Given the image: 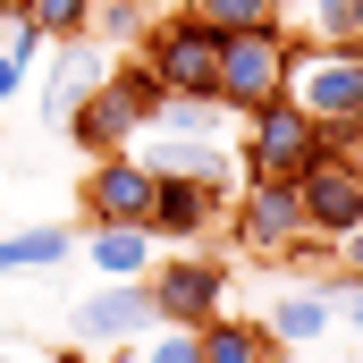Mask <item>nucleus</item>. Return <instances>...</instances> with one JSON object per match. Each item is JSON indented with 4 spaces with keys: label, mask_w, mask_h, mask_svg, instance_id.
Listing matches in <instances>:
<instances>
[{
    "label": "nucleus",
    "mask_w": 363,
    "mask_h": 363,
    "mask_svg": "<svg viewBox=\"0 0 363 363\" xmlns=\"http://www.w3.org/2000/svg\"><path fill=\"white\" fill-rule=\"evenodd\" d=\"M220 203H228V186H203V178H152V237H161V245H194V237H211Z\"/></svg>",
    "instance_id": "13"
},
{
    "label": "nucleus",
    "mask_w": 363,
    "mask_h": 363,
    "mask_svg": "<svg viewBox=\"0 0 363 363\" xmlns=\"http://www.w3.org/2000/svg\"><path fill=\"white\" fill-rule=\"evenodd\" d=\"M152 287L144 279H101L93 296H77V347H135L152 330Z\"/></svg>",
    "instance_id": "9"
},
{
    "label": "nucleus",
    "mask_w": 363,
    "mask_h": 363,
    "mask_svg": "<svg viewBox=\"0 0 363 363\" xmlns=\"http://www.w3.org/2000/svg\"><path fill=\"white\" fill-rule=\"evenodd\" d=\"M110 68H118V60H110L93 34L43 43V77H34V110H43V127H51V135H68V118L93 101V85H101Z\"/></svg>",
    "instance_id": "6"
},
{
    "label": "nucleus",
    "mask_w": 363,
    "mask_h": 363,
    "mask_svg": "<svg viewBox=\"0 0 363 363\" xmlns=\"http://www.w3.org/2000/svg\"><path fill=\"white\" fill-rule=\"evenodd\" d=\"M262 330H271L279 347H313V338H330L338 321H330V296H321V287H279L271 313H262Z\"/></svg>",
    "instance_id": "16"
},
{
    "label": "nucleus",
    "mask_w": 363,
    "mask_h": 363,
    "mask_svg": "<svg viewBox=\"0 0 363 363\" xmlns=\"http://www.w3.org/2000/svg\"><path fill=\"white\" fill-rule=\"evenodd\" d=\"M211 34H245V26H287V0H186Z\"/></svg>",
    "instance_id": "21"
},
{
    "label": "nucleus",
    "mask_w": 363,
    "mask_h": 363,
    "mask_svg": "<svg viewBox=\"0 0 363 363\" xmlns=\"http://www.w3.org/2000/svg\"><path fill=\"white\" fill-rule=\"evenodd\" d=\"M135 60L161 77V93H211V77H220V34H211L194 9H169V17L144 26ZM211 101H220V93H211Z\"/></svg>",
    "instance_id": "5"
},
{
    "label": "nucleus",
    "mask_w": 363,
    "mask_h": 363,
    "mask_svg": "<svg viewBox=\"0 0 363 363\" xmlns=\"http://www.w3.org/2000/svg\"><path fill=\"white\" fill-rule=\"evenodd\" d=\"M287 101L321 118L347 152L363 144V43H296L287 60Z\"/></svg>",
    "instance_id": "1"
},
{
    "label": "nucleus",
    "mask_w": 363,
    "mask_h": 363,
    "mask_svg": "<svg viewBox=\"0 0 363 363\" xmlns=\"http://www.w3.org/2000/svg\"><path fill=\"white\" fill-rule=\"evenodd\" d=\"M338 271H347V279H363V220L338 237Z\"/></svg>",
    "instance_id": "25"
},
{
    "label": "nucleus",
    "mask_w": 363,
    "mask_h": 363,
    "mask_svg": "<svg viewBox=\"0 0 363 363\" xmlns=\"http://www.w3.org/2000/svg\"><path fill=\"white\" fill-rule=\"evenodd\" d=\"M178 9H186V0H178Z\"/></svg>",
    "instance_id": "30"
},
{
    "label": "nucleus",
    "mask_w": 363,
    "mask_h": 363,
    "mask_svg": "<svg viewBox=\"0 0 363 363\" xmlns=\"http://www.w3.org/2000/svg\"><path fill=\"white\" fill-rule=\"evenodd\" d=\"M355 161H363V144H355Z\"/></svg>",
    "instance_id": "29"
},
{
    "label": "nucleus",
    "mask_w": 363,
    "mask_h": 363,
    "mask_svg": "<svg viewBox=\"0 0 363 363\" xmlns=\"http://www.w3.org/2000/svg\"><path fill=\"white\" fill-rule=\"evenodd\" d=\"M152 178H203V186H237V144L228 135H161V127H144L135 144H127Z\"/></svg>",
    "instance_id": "11"
},
{
    "label": "nucleus",
    "mask_w": 363,
    "mask_h": 363,
    "mask_svg": "<svg viewBox=\"0 0 363 363\" xmlns=\"http://www.w3.org/2000/svg\"><path fill=\"white\" fill-rule=\"evenodd\" d=\"M68 254H77L68 228H51V220H43V228H17V237H0V279L9 271H60Z\"/></svg>",
    "instance_id": "18"
},
{
    "label": "nucleus",
    "mask_w": 363,
    "mask_h": 363,
    "mask_svg": "<svg viewBox=\"0 0 363 363\" xmlns=\"http://www.w3.org/2000/svg\"><path fill=\"white\" fill-rule=\"evenodd\" d=\"M228 228H237V245L262 254V262H279L296 237H313L296 178H237V220H228Z\"/></svg>",
    "instance_id": "7"
},
{
    "label": "nucleus",
    "mask_w": 363,
    "mask_h": 363,
    "mask_svg": "<svg viewBox=\"0 0 363 363\" xmlns=\"http://www.w3.org/2000/svg\"><path fill=\"white\" fill-rule=\"evenodd\" d=\"M355 43H363V17H355Z\"/></svg>",
    "instance_id": "28"
},
{
    "label": "nucleus",
    "mask_w": 363,
    "mask_h": 363,
    "mask_svg": "<svg viewBox=\"0 0 363 363\" xmlns=\"http://www.w3.org/2000/svg\"><path fill=\"white\" fill-rule=\"evenodd\" d=\"M152 127H161V135H228V127H237V110H228V101H211V93H161Z\"/></svg>",
    "instance_id": "17"
},
{
    "label": "nucleus",
    "mask_w": 363,
    "mask_h": 363,
    "mask_svg": "<svg viewBox=\"0 0 363 363\" xmlns=\"http://www.w3.org/2000/svg\"><path fill=\"white\" fill-rule=\"evenodd\" d=\"M287 17H296V43H355L363 0H287Z\"/></svg>",
    "instance_id": "19"
},
{
    "label": "nucleus",
    "mask_w": 363,
    "mask_h": 363,
    "mask_svg": "<svg viewBox=\"0 0 363 363\" xmlns=\"http://www.w3.org/2000/svg\"><path fill=\"white\" fill-rule=\"evenodd\" d=\"M77 203H85V220H144L152 228V169L135 152H101L77 186Z\"/></svg>",
    "instance_id": "12"
},
{
    "label": "nucleus",
    "mask_w": 363,
    "mask_h": 363,
    "mask_svg": "<svg viewBox=\"0 0 363 363\" xmlns=\"http://www.w3.org/2000/svg\"><path fill=\"white\" fill-rule=\"evenodd\" d=\"M321 152H347V144L279 93V101H262V110H245V135H237V178H304Z\"/></svg>",
    "instance_id": "2"
},
{
    "label": "nucleus",
    "mask_w": 363,
    "mask_h": 363,
    "mask_svg": "<svg viewBox=\"0 0 363 363\" xmlns=\"http://www.w3.org/2000/svg\"><path fill=\"white\" fill-rule=\"evenodd\" d=\"M135 347H144V363H203V338H194L186 321H152Z\"/></svg>",
    "instance_id": "22"
},
{
    "label": "nucleus",
    "mask_w": 363,
    "mask_h": 363,
    "mask_svg": "<svg viewBox=\"0 0 363 363\" xmlns=\"http://www.w3.org/2000/svg\"><path fill=\"white\" fill-rule=\"evenodd\" d=\"M321 296H330V321H347V330H363V279H330V287H321Z\"/></svg>",
    "instance_id": "24"
},
{
    "label": "nucleus",
    "mask_w": 363,
    "mask_h": 363,
    "mask_svg": "<svg viewBox=\"0 0 363 363\" xmlns=\"http://www.w3.org/2000/svg\"><path fill=\"white\" fill-rule=\"evenodd\" d=\"M152 110H161V77L144 68V60H118L101 85H93V101L68 118V135H77V152H127L144 127H152Z\"/></svg>",
    "instance_id": "3"
},
{
    "label": "nucleus",
    "mask_w": 363,
    "mask_h": 363,
    "mask_svg": "<svg viewBox=\"0 0 363 363\" xmlns=\"http://www.w3.org/2000/svg\"><path fill=\"white\" fill-rule=\"evenodd\" d=\"M85 254H93V271H101V279H152V262H161V237H152L144 220H93Z\"/></svg>",
    "instance_id": "14"
},
{
    "label": "nucleus",
    "mask_w": 363,
    "mask_h": 363,
    "mask_svg": "<svg viewBox=\"0 0 363 363\" xmlns=\"http://www.w3.org/2000/svg\"><path fill=\"white\" fill-rule=\"evenodd\" d=\"M296 194H304V228H313V237H347L363 220V161L355 152H321V161L296 178Z\"/></svg>",
    "instance_id": "10"
},
{
    "label": "nucleus",
    "mask_w": 363,
    "mask_h": 363,
    "mask_svg": "<svg viewBox=\"0 0 363 363\" xmlns=\"http://www.w3.org/2000/svg\"><path fill=\"white\" fill-rule=\"evenodd\" d=\"M194 338H203V363H279V355H287L271 330H262V321H245V313H211Z\"/></svg>",
    "instance_id": "15"
},
{
    "label": "nucleus",
    "mask_w": 363,
    "mask_h": 363,
    "mask_svg": "<svg viewBox=\"0 0 363 363\" xmlns=\"http://www.w3.org/2000/svg\"><path fill=\"white\" fill-rule=\"evenodd\" d=\"M0 9H26V0H0Z\"/></svg>",
    "instance_id": "27"
},
{
    "label": "nucleus",
    "mask_w": 363,
    "mask_h": 363,
    "mask_svg": "<svg viewBox=\"0 0 363 363\" xmlns=\"http://www.w3.org/2000/svg\"><path fill=\"white\" fill-rule=\"evenodd\" d=\"M85 9H93V0H26V17L43 26V43H68V34H85Z\"/></svg>",
    "instance_id": "23"
},
{
    "label": "nucleus",
    "mask_w": 363,
    "mask_h": 363,
    "mask_svg": "<svg viewBox=\"0 0 363 363\" xmlns=\"http://www.w3.org/2000/svg\"><path fill=\"white\" fill-rule=\"evenodd\" d=\"M287 60H296V34L287 26H245V34H220V77L211 93L245 118V110H262L287 93Z\"/></svg>",
    "instance_id": "4"
},
{
    "label": "nucleus",
    "mask_w": 363,
    "mask_h": 363,
    "mask_svg": "<svg viewBox=\"0 0 363 363\" xmlns=\"http://www.w3.org/2000/svg\"><path fill=\"white\" fill-rule=\"evenodd\" d=\"M0 363H34V355H17V347H0Z\"/></svg>",
    "instance_id": "26"
},
{
    "label": "nucleus",
    "mask_w": 363,
    "mask_h": 363,
    "mask_svg": "<svg viewBox=\"0 0 363 363\" xmlns=\"http://www.w3.org/2000/svg\"><path fill=\"white\" fill-rule=\"evenodd\" d=\"M152 313L161 321H186V330H203L211 313H220V296H228V271L211 262V254H194V245H169L161 262H152Z\"/></svg>",
    "instance_id": "8"
},
{
    "label": "nucleus",
    "mask_w": 363,
    "mask_h": 363,
    "mask_svg": "<svg viewBox=\"0 0 363 363\" xmlns=\"http://www.w3.org/2000/svg\"><path fill=\"white\" fill-rule=\"evenodd\" d=\"M144 26H152V9H144V0H93V9H85V34L101 43V51H135V43H144Z\"/></svg>",
    "instance_id": "20"
}]
</instances>
